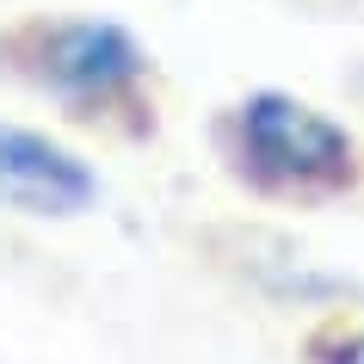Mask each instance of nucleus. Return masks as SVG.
Wrapping results in <instances>:
<instances>
[{
    "mask_svg": "<svg viewBox=\"0 0 364 364\" xmlns=\"http://www.w3.org/2000/svg\"><path fill=\"white\" fill-rule=\"evenodd\" d=\"M216 136L235 179L278 204H333L364 179L358 136L290 87H253L247 99H235Z\"/></svg>",
    "mask_w": 364,
    "mask_h": 364,
    "instance_id": "f257e3e1",
    "label": "nucleus"
},
{
    "mask_svg": "<svg viewBox=\"0 0 364 364\" xmlns=\"http://www.w3.org/2000/svg\"><path fill=\"white\" fill-rule=\"evenodd\" d=\"M13 68L50 93L62 112L112 117L142 105L154 80V56L130 25L99 19V13H50V19L13 25Z\"/></svg>",
    "mask_w": 364,
    "mask_h": 364,
    "instance_id": "f03ea898",
    "label": "nucleus"
},
{
    "mask_svg": "<svg viewBox=\"0 0 364 364\" xmlns=\"http://www.w3.org/2000/svg\"><path fill=\"white\" fill-rule=\"evenodd\" d=\"M309 364H364V327H333L309 340Z\"/></svg>",
    "mask_w": 364,
    "mask_h": 364,
    "instance_id": "20e7f679",
    "label": "nucleus"
},
{
    "mask_svg": "<svg viewBox=\"0 0 364 364\" xmlns=\"http://www.w3.org/2000/svg\"><path fill=\"white\" fill-rule=\"evenodd\" d=\"M105 179L87 154H75L62 136L38 124L0 117V210L38 216V223H75L99 210Z\"/></svg>",
    "mask_w": 364,
    "mask_h": 364,
    "instance_id": "7ed1b4c3",
    "label": "nucleus"
}]
</instances>
